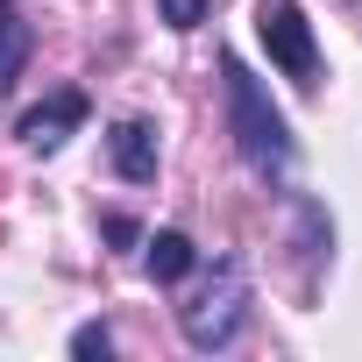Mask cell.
Listing matches in <instances>:
<instances>
[{"label":"cell","mask_w":362,"mask_h":362,"mask_svg":"<svg viewBox=\"0 0 362 362\" xmlns=\"http://www.w3.org/2000/svg\"><path fill=\"white\" fill-rule=\"evenodd\" d=\"M107 156H114V170L128 177V185H156V128L149 121H114Z\"/></svg>","instance_id":"5b68a950"},{"label":"cell","mask_w":362,"mask_h":362,"mask_svg":"<svg viewBox=\"0 0 362 362\" xmlns=\"http://www.w3.org/2000/svg\"><path fill=\"white\" fill-rule=\"evenodd\" d=\"M86 114H93V107H86V93H78V86H64V93H50L43 107H29V114H22V142L50 156V149H57V142H64Z\"/></svg>","instance_id":"277c9868"},{"label":"cell","mask_w":362,"mask_h":362,"mask_svg":"<svg viewBox=\"0 0 362 362\" xmlns=\"http://www.w3.org/2000/svg\"><path fill=\"white\" fill-rule=\"evenodd\" d=\"M22 64H29V22L0 0V100L15 93V78H22Z\"/></svg>","instance_id":"52a82bcc"},{"label":"cell","mask_w":362,"mask_h":362,"mask_svg":"<svg viewBox=\"0 0 362 362\" xmlns=\"http://www.w3.org/2000/svg\"><path fill=\"white\" fill-rule=\"evenodd\" d=\"M256 36H263V50H270V64L284 78L320 86V43H313V22H305L298 0H263L256 8Z\"/></svg>","instance_id":"3957f363"},{"label":"cell","mask_w":362,"mask_h":362,"mask_svg":"<svg viewBox=\"0 0 362 362\" xmlns=\"http://www.w3.org/2000/svg\"><path fill=\"white\" fill-rule=\"evenodd\" d=\"M221 78H228V128H235V149L256 177H284L291 170V128L284 114L270 107L263 78L242 64V57H221Z\"/></svg>","instance_id":"6da1fadb"},{"label":"cell","mask_w":362,"mask_h":362,"mask_svg":"<svg viewBox=\"0 0 362 362\" xmlns=\"http://www.w3.org/2000/svg\"><path fill=\"white\" fill-rule=\"evenodd\" d=\"M242 320H249V277H242V263H214V277L177 305V327H185V341L199 355L228 348L242 334Z\"/></svg>","instance_id":"7a4b0ae2"},{"label":"cell","mask_w":362,"mask_h":362,"mask_svg":"<svg viewBox=\"0 0 362 362\" xmlns=\"http://www.w3.org/2000/svg\"><path fill=\"white\" fill-rule=\"evenodd\" d=\"M156 22L185 36V29H199V22H206V0H156Z\"/></svg>","instance_id":"ba28073f"},{"label":"cell","mask_w":362,"mask_h":362,"mask_svg":"<svg viewBox=\"0 0 362 362\" xmlns=\"http://www.w3.org/2000/svg\"><path fill=\"white\" fill-rule=\"evenodd\" d=\"M142 249H149V277H156V284H185V277H192V263H199V249H192V235H177V228H163V235H149Z\"/></svg>","instance_id":"8992f818"},{"label":"cell","mask_w":362,"mask_h":362,"mask_svg":"<svg viewBox=\"0 0 362 362\" xmlns=\"http://www.w3.org/2000/svg\"><path fill=\"white\" fill-rule=\"evenodd\" d=\"M107 242H121V249H128V242H142V235H135V221H128V214H107Z\"/></svg>","instance_id":"30bf717a"},{"label":"cell","mask_w":362,"mask_h":362,"mask_svg":"<svg viewBox=\"0 0 362 362\" xmlns=\"http://www.w3.org/2000/svg\"><path fill=\"white\" fill-rule=\"evenodd\" d=\"M71 355H78V362H107V355H114V334H107L100 320H86V327L71 334Z\"/></svg>","instance_id":"9c48e42d"}]
</instances>
